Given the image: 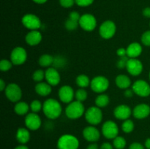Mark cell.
<instances>
[{
	"instance_id": "cell-40",
	"label": "cell",
	"mask_w": 150,
	"mask_h": 149,
	"mask_svg": "<svg viewBox=\"0 0 150 149\" xmlns=\"http://www.w3.org/2000/svg\"><path fill=\"white\" fill-rule=\"evenodd\" d=\"M76 4L80 7H87L92 4L94 0H75Z\"/></svg>"
},
{
	"instance_id": "cell-13",
	"label": "cell",
	"mask_w": 150,
	"mask_h": 149,
	"mask_svg": "<svg viewBox=\"0 0 150 149\" xmlns=\"http://www.w3.org/2000/svg\"><path fill=\"white\" fill-rule=\"evenodd\" d=\"M75 93L76 92L74 91L73 88L68 85L62 86L58 92L59 99L61 102L65 104H69L73 102V99L75 98Z\"/></svg>"
},
{
	"instance_id": "cell-2",
	"label": "cell",
	"mask_w": 150,
	"mask_h": 149,
	"mask_svg": "<svg viewBox=\"0 0 150 149\" xmlns=\"http://www.w3.org/2000/svg\"><path fill=\"white\" fill-rule=\"evenodd\" d=\"M85 108L82 102L73 101L69 103L65 108V115L70 119L80 118L85 113Z\"/></svg>"
},
{
	"instance_id": "cell-28",
	"label": "cell",
	"mask_w": 150,
	"mask_h": 149,
	"mask_svg": "<svg viewBox=\"0 0 150 149\" xmlns=\"http://www.w3.org/2000/svg\"><path fill=\"white\" fill-rule=\"evenodd\" d=\"M76 83L78 86L81 89H85L88 87L90 85L91 80H89V77L84 74H79L76 79Z\"/></svg>"
},
{
	"instance_id": "cell-47",
	"label": "cell",
	"mask_w": 150,
	"mask_h": 149,
	"mask_svg": "<svg viewBox=\"0 0 150 149\" xmlns=\"http://www.w3.org/2000/svg\"><path fill=\"white\" fill-rule=\"evenodd\" d=\"M86 149H99V146L97 143H92L86 147Z\"/></svg>"
},
{
	"instance_id": "cell-42",
	"label": "cell",
	"mask_w": 150,
	"mask_h": 149,
	"mask_svg": "<svg viewBox=\"0 0 150 149\" xmlns=\"http://www.w3.org/2000/svg\"><path fill=\"white\" fill-rule=\"evenodd\" d=\"M129 149H144V146L142 144H141L140 143H133L132 144H130Z\"/></svg>"
},
{
	"instance_id": "cell-52",
	"label": "cell",
	"mask_w": 150,
	"mask_h": 149,
	"mask_svg": "<svg viewBox=\"0 0 150 149\" xmlns=\"http://www.w3.org/2000/svg\"><path fill=\"white\" fill-rule=\"evenodd\" d=\"M149 80H150V71H149Z\"/></svg>"
},
{
	"instance_id": "cell-21",
	"label": "cell",
	"mask_w": 150,
	"mask_h": 149,
	"mask_svg": "<svg viewBox=\"0 0 150 149\" xmlns=\"http://www.w3.org/2000/svg\"><path fill=\"white\" fill-rule=\"evenodd\" d=\"M127 56L130 58H137L142 53V46L139 42H132L126 48Z\"/></svg>"
},
{
	"instance_id": "cell-4",
	"label": "cell",
	"mask_w": 150,
	"mask_h": 149,
	"mask_svg": "<svg viewBox=\"0 0 150 149\" xmlns=\"http://www.w3.org/2000/svg\"><path fill=\"white\" fill-rule=\"evenodd\" d=\"M86 122L92 126L100 124L103 120V112L100 108L97 106H92L88 108L84 113Z\"/></svg>"
},
{
	"instance_id": "cell-23",
	"label": "cell",
	"mask_w": 150,
	"mask_h": 149,
	"mask_svg": "<svg viewBox=\"0 0 150 149\" xmlns=\"http://www.w3.org/2000/svg\"><path fill=\"white\" fill-rule=\"evenodd\" d=\"M16 140L22 145L27 143L30 140V133L29 129L20 127L16 131Z\"/></svg>"
},
{
	"instance_id": "cell-48",
	"label": "cell",
	"mask_w": 150,
	"mask_h": 149,
	"mask_svg": "<svg viewBox=\"0 0 150 149\" xmlns=\"http://www.w3.org/2000/svg\"><path fill=\"white\" fill-rule=\"evenodd\" d=\"M6 87H7V86H6V83L4 82V80L3 79H1L0 80V91H3L5 90Z\"/></svg>"
},
{
	"instance_id": "cell-22",
	"label": "cell",
	"mask_w": 150,
	"mask_h": 149,
	"mask_svg": "<svg viewBox=\"0 0 150 149\" xmlns=\"http://www.w3.org/2000/svg\"><path fill=\"white\" fill-rule=\"evenodd\" d=\"M35 92L38 95L41 96H47L51 94V91H52V86L48 83L45 82H40L35 86Z\"/></svg>"
},
{
	"instance_id": "cell-27",
	"label": "cell",
	"mask_w": 150,
	"mask_h": 149,
	"mask_svg": "<svg viewBox=\"0 0 150 149\" xmlns=\"http://www.w3.org/2000/svg\"><path fill=\"white\" fill-rule=\"evenodd\" d=\"M110 102L109 96L105 93H100L95 99V105L100 108H105L108 106Z\"/></svg>"
},
{
	"instance_id": "cell-18",
	"label": "cell",
	"mask_w": 150,
	"mask_h": 149,
	"mask_svg": "<svg viewBox=\"0 0 150 149\" xmlns=\"http://www.w3.org/2000/svg\"><path fill=\"white\" fill-rule=\"evenodd\" d=\"M83 136L85 140L90 143H95L98 141L100 137L99 130L94 126H89L83 129Z\"/></svg>"
},
{
	"instance_id": "cell-16",
	"label": "cell",
	"mask_w": 150,
	"mask_h": 149,
	"mask_svg": "<svg viewBox=\"0 0 150 149\" xmlns=\"http://www.w3.org/2000/svg\"><path fill=\"white\" fill-rule=\"evenodd\" d=\"M45 79L51 86H56L60 83L61 77L57 69L55 67H48L45 71Z\"/></svg>"
},
{
	"instance_id": "cell-39",
	"label": "cell",
	"mask_w": 150,
	"mask_h": 149,
	"mask_svg": "<svg viewBox=\"0 0 150 149\" xmlns=\"http://www.w3.org/2000/svg\"><path fill=\"white\" fill-rule=\"evenodd\" d=\"M59 3L63 7L68 8L73 6L74 3H76L75 0H59Z\"/></svg>"
},
{
	"instance_id": "cell-1",
	"label": "cell",
	"mask_w": 150,
	"mask_h": 149,
	"mask_svg": "<svg viewBox=\"0 0 150 149\" xmlns=\"http://www.w3.org/2000/svg\"><path fill=\"white\" fill-rule=\"evenodd\" d=\"M42 112L49 119H57L62 112V107L59 101L51 98L46 99L42 104Z\"/></svg>"
},
{
	"instance_id": "cell-35",
	"label": "cell",
	"mask_w": 150,
	"mask_h": 149,
	"mask_svg": "<svg viewBox=\"0 0 150 149\" xmlns=\"http://www.w3.org/2000/svg\"><path fill=\"white\" fill-rule=\"evenodd\" d=\"M13 63L11 61L7 59H2L0 61V70L2 72H7L13 67Z\"/></svg>"
},
{
	"instance_id": "cell-20",
	"label": "cell",
	"mask_w": 150,
	"mask_h": 149,
	"mask_svg": "<svg viewBox=\"0 0 150 149\" xmlns=\"http://www.w3.org/2000/svg\"><path fill=\"white\" fill-rule=\"evenodd\" d=\"M42 39V34L38 30L30 31L25 37L26 42L30 46H36L39 45Z\"/></svg>"
},
{
	"instance_id": "cell-12",
	"label": "cell",
	"mask_w": 150,
	"mask_h": 149,
	"mask_svg": "<svg viewBox=\"0 0 150 149\" xmlns=\"http://www.w3.org/2000/svg\"><path fill=\"white\" fill-rule=\"evenodd\" d=\"M135 94L142 97H147L150 95V86L144 80H138L132 86Z\"/></svg>"
},
{
	"instance_id": "cell-15",
	"label": "cell",
	"mask_w": 150,
	"mask_h": 149,
	"mask_svg": "<svg viewBox=\"0 0 150 149\" xmlns=\"http://www.w3.org/2000/svg\"><path fill=\"white\" fill-rule=\"evenodd\" d=\"M42 121L38 114L35 112L28 113L25 117V125L26 128L32 131H36L41 127Z\"/></svg>"
},
{
	"instance_id": "cell-19",
	"label": "cell",
	"mask_w": 150,
	"mask_h": 149,
	"mask_svg": "<svg viewBox=\"0 0 150 149\" xmlns=\"http://www.w3.org/2000/svg\"><path fill=\"white\" fill-rule=\"evenodd\" d=\"M150 114V107L144 103L136 105L133 110V115L137 119L147 118Z\"/></svg>"
},
{
	"instance_id": "cell-49",
	"label": "cell",
	"mask_w": 150,
	"mask_h": 149,
	"mask_svg": "<svg viewBox=\"0 0 150 149\" xmlns=\"http://www.w3.org/2000/svg\"><path fill=\"white\" fill-rule=\"evenodd\" d=\"M144 145L145 148H146L147 149H150V138H147L145 140Z\"/></svg>"
},
{
	"instance_id": "cell-41",
	"label": "cell",
	"mask_w": 150,
	"mask_h": 149,
	"mask_svg": "<svg viewBox=\"0 0 150 149\" xmlns=\"http://www.w3.org/2000/svg\"><path fill=\"white\" fill-rule=\"evenodd\" d=\"M81 15H80V14H79L78 12L73 11L70 13V15H69V18L72 19V20H76V21L79 22V20H80L81 18Z\"/></svg>"
},
{
	"instance_id": "cell-51",
	"label": "cell",
	"mask_w": 150,
	"mask_h": 149,
	"mask_svg": "<svg viewBox=\"0 0 150 149\" xmlns=\"http://www.w3.org/2000/svg\"><path fill=\"white\" fill-rule=\"evenodd\" d=\"M33 1H35L37 4H44L45 2H46L47 0H32Z\"/></svg>"
},
{
	"instance_id": "cell-31",
	"label": "cell",
	"mask_w": 150,
	"mask_h": 149,
	"mask_svg": "<svg viewBox=\"0 0 150 149\" xmlns=\"http://www.w3.org/2000/svg\"><path fill=\"white\" fill-rule=\"evenodd\" d=\"M87 91L84 89H81V88L78 89L75 93V98L76 99V101H79L80 102H84L87 99Z\"/></svg>"
},
{
	"instance_id": "cell-3",
	"label": "cell",
	"mask_w": 150,
	"mask_h": 149,
	"mask_svg": "<svg viewBox=\"0 0 150 149\" xmlns=\"http://www.w3.org/2000/svg\"><path fill=\"white\" fill-rule=\"evenodd\" d=\"M79 147V139L72 134H63L57 141L58 149H78Z\"/></svg>"
},
{
	"instance_id": "cell-24",
	"label": "cell",
	"mask_w": 150,
	"mask_h": 149,
	"mask_svg": "<svg viewBox=\"0 0 150 149\" xmlns=\"http://www.w3.org/2000/svg\"><path fill=\"white\" fill-rule=\"evenodd\" d=\"M115 83L118 88L121 89H127L131 85L130 78L126 74H119L115 78Z\"/></svg>"
},
{
	"instance_id": "cell-50",
	"label": "cell",
	"mask_w": 150,
	"mask_h": 149,
	"mask_svg": "<svg viewBox=\"0 0 150 149\" xmlns=\"http://www.w3.org/2000/svg\"><path fill=\"white\" fill-rule=\"evenodd\" d=\"M14 149H29V148L27 146H26L25 145H18L17 147L15 148Z\"/></svg>"
},
{
	"instance_id": "cell-9",
	"label": "cell",
	"mask_w": 150,
	"mask_h": 149,
	"mask_svg": "<svg viewBox=\"0 0 150 149\" xmlns=\"http://www.w3.org/2000/svg\"><path fill=\"white\" fill-rule=\"evenodd\" d=\"M27 59V53L23 47H16L10 53V61L13 65H22Z\"/></svg>"
},
{
	"instance_id": "cell-14",
	"label": "cell",
	"mask_w": 150,
	"mask_h": 149,
	"mask_svg": "<svg viewBox=\"0 0 150 149\" xmlns=\"http://www.w3.org/2000/svg\"><path fill=\"white\" fill-rule=\"evenodd\" d=\"M126 70L127 72L133 76H139L143 71V64L138 58H130L127 62Z\"/></svg>"
},
{
	"instance_id": "cell-53",
	"label": "cell",
	"mask_w": 150,
	"mask_h": 149,
	"mask_svg": "<svg viewBox=\"0 0 150 149\" xmlns=\"http://www.w3.org/2000/svg\"><path fill=\"white\" fill-rule=\"evenodd\" d=\"M149 26H150V23H149Z\"/></svg>"
},
{
	"instance_id": "cell-29",
	"label": "cell",
	"mask_w": 150,
	"mask_h": 149,
	"mask_svg": "<svg viewBox=\"0 0 150 149\" xmlns=\"http://www.w3.org/2000/svg\"><path fill=\"white\" fill-rule=\"evenodd\" d=\"M127 145L125 139L121 136H117L113 140V146L116 149H124Z\"/></svg>"
},
{
	"instance_id": "cell-26",
	"label": "cell",
	"mask_w": 150,
	"mask_h": 149,
	"mask_svg": "<svg viewBox=\"0 0 150 149\" xmlns=\"http://www.w3.org/2000/svg\"><path fill=\"white\" fill-rule=\"evenodd\" d=\"M54 61V57L50 54H43L40 56L38 59L39 65L42 67H49L50 66L53 65Z\"/></svg>"
},
{
	"instance_id": "cell-45",
	"label": "cell",
	"mask_w": 150,
	"mask_h": 149,
	"mask_svg": "<svg viewBox=\"0 0 150 149\" xmlns=\"http://www.w3.org/2000/svg\"><path fill=\"white\" fill-rule=\"evenodd\" d=\"M100 149H114V146L109 143H103L101 145Z\"/></svg>"
},
{
	"instance_id": "cell-46",
	"label": "cell",
	"mask_w": 150,
	"mask_h": 149,
	"mask_svg": "<svg viewBox=\"0 0 150 149\" xmlns=\"http://www.w3.org/2000/svg\"><path fill=\"white\" fill-rule=\"evenodd\" d=\"M143 15L144 17L150 18V7H146L143 10Z\"/></svg>"
},
{
	"instance_id": "cell-33",
	"label": "cell",
	"mask_w": 150,
	"mask_h": 149,
	"mask_svg": "<svg viewBox=\"0 0 150 149\" xmlns=\"http://www.w3.org/2000/svg\"><path fill=\"white\" fill-rule=\"evenodd\" d=\"M44 78H45V72L42 70H36L34 72L33 74H32V79L34 81L37 82V83L42 82V80Z\"/></svg>"
},
{
	"instance_id": "cell-6",
	"label": "cell",
	"mask_w": 150,
	"mask_h": 149,
	"mask_svg": "<svg viewBox=\"0 0 150 149\" xmlns=\"http://www.w3.org/2000/svg\"><path fill=\"white\" fill-rule=\"evenodd\" d=\"M6 97L12 102H18L22 97V91L20 86L16 83H10L4 90Z\"/></svg>"
},
{
	"instance_id": "cell-11",
	"label": "cell",
	"mask_w": 150,
	"mask_h": 149,
	"mask_svg": "<svg viewBox=\"0 0 150 149\" xmlns=\"http://www.w3.org/2000/svg\"><path fill=\"white\" fill-rule=\"evenodd\" d=\"M79 26L86 32H92L96 28L97 20L92 14H83L79 20Z\"/></svg>"
},
{
	"instance_id": "cell-43",
	"label": "cell",
	"mask_w": 150,
	"mask_h": 149,
	"mask_svg": "<svg viewBox=\"0 0 150 149\" xmlns=\"http://www.w3.org/2000/svg\"><path fill=\"white\" fill-rule=\"evenodd\" d=\"M117 54L120 57L126 56H127V51H126L125 48H120L117 51Z\"/></svg>"
},
{
	"instance_id": "cell-7",
	"label": "cell",
	"mask_w": 150,
	"mask_h": 149,
	"mask_svg": "<svg viewBox=\"0 0 150 149\" xmlns=\"http://www.w3.org/2000/svg\"><path fill=\"white\" fill-rule=\"evenodd\" d=\"M117 32V26L112 20H105L103 22L99 29V33L101 37L105 39L112 38Z\"/></svg>"
},
{
	"instance_id": "cell-17",
	"label": "cell",
	"mask_w": 150,
	"mask_h": 149,
	"mask_svg": "<svg viewBox=\"0 0 150 149\" xmlns=\"http://www.w3.org/2000/svg\"><path fill=\"white\" fill-rule=\"evenodd\" d=\"M131 114H133V110L128 105H118L114 110V117L117 119L122 121L129 119Z\"/></svg>"
},
{
	"instance_id": "cell-44",
	"label": "cell",
	"mask_w": 150,
	"mask_h": 149,
	"mask_svg": "<svg viewBox=\"0 0 150 149\" xmlns=\"http://www.w3.org/2000/svg\"><path fill=\"white\" fill-rule=\"evenodd\" d=\"M134 94V91H133V89H125V91L124 95L125 97L127 98H131L132 96H133Z\"/></svg>"
},
{
	"instance_id": "cell-8",
	"label": "cell",
	"mask_w": 150,
	"mask_h": 149,
	"mask_svg": "<svg viewBox=\"0 0 150 149\" xmlns=\"http://www.w3.org/2000/svg\"><path fill=\"white\" fill-rule=\"evenodd\" d=\"M102 134L108 140H114L118 136L119 127L114 121L108 120L103 123L102 126Z\"/></svg>"
},
{
	"instance_id": "cell-10",
	"label": "cell",
	"mask_w": 150,
	"mask_h": 149,
	"mask_svg": "<svg viewBox=\"0 0 150 149\" xmlns=\"http://www.w3.org/2000/svg\"><path fill=\"white\" fill-rule=\"evenodd\" d=\"M22 24L30 31L38 30L41 27V20L34 14H26L21 19Z\"/></svg>"
},
{
	"instance_id": "cell-25",
	"label": "cell",
	"mask_w": 150,
	"mask_h": 149,
	"mask_svg": "<svg viewBox=\"0 0 150 149\" xmlns=\"http://www.w3.org/2000/svg\"><path fill=\"white\" fill-rule=\"evenodd\" d=\"M29 108L30 106L26 102H18L15 105L14 111L17 115H25L28 114Z\"/></svg>"
},
{
	"instance_id": "cell-5",
	"label": "cell",
	"mask_w": 150,
	"mask_h": 149,
	"mask_svg": "<svg viewBox=\"0 0 150 149\" xmlns=\"http://www.w3.org/2000/svg\"><path fill=\"white\" fill-rule=\"evenodd\" d=\"M90 87L95 93H103L109 87V80L104 76H96L91 80Z\"/></svg>"
},
{
	"instance_id": "cell-30",
	"label": "cell",
	"mask_w": 150,
	"mask_h": 149,
	"mask_svg": "<svg viewBox=\"0 0 150 149\" xmlns=\"http://www.w3.org/2000/svg\"><path fill=\"white\" fill-rule=\"evenodd\" d=\"M135 127V124L133 121L130 119H127L124 121L122 124V129L125 133H131L133 131Z\"/></svg>"
},
{
	"instance_id": "cell-38",
	"label": "cell",
	"mask_w": 150,
	"mask_h": 149,
	"mask_svg": "<svg viewBox=\"0 0 150 149\" xmlns=\"http://www.w3.org/2000/svg\"><path fill=\"white\" fill-rule=\"evenodd\" d=\"M129 59V57H127V56L124 57H120V59L117 61V66L119 69H122L124 67H126L127 65V62Z\"/></svg>"
},
{
	"instance_id": "cell-37",
	"label": "cell",
	"mask_w": 150,
	"mask_h": 149,
	"mask_svg": "<svg viewBox=\"0 0 150 149\" xmlns=\"http://www.w3.org/2000/svg\"><path fill=\"white\" fill-rule=\"evenodd\" d=\"M142 42L145 46L150 47V30L144 32L142 36Z\"/></svg>"
},
{
	"instance_id": "cell-36",
	"label": "cell",
	"mask_w": 150,
	"mask_h": 149,
	"mask_svg": "<svg viewBox=\"0 0 150 149\" xmlns=\"http://www.w3.org/2000/svg\"><path fill=\"white\" fill-rule=\"evenodd\" d=\"M66 64V60L65 58H63L62 56H59L54 57V61L53 65L55 66V67H57V68H61V67H64V64Z\"/></svg>"
},
{
	"instance_id": "cell-32",
	"label": "cell",
	"mask_w": 150,
	"mask_h": 149,
	"mask_svg": "<svg viewBox=\"0 0 150 149\" xmlns=\"http://www.w3.org/2000/svg\"><path fill=\"white\" fill-rule=\"evenodd\" d=\"M79 26V22L76 21V20H73L72 19L68 18L64 23V27L66 28V29L69 31H74L76 30L78 28V26Z\"/></svg>"
},
{
	"instance_id": "cell-34",
	"label": "cell",
	"mask_w": 150,
	"mask_h": 149,
	"mask_svg": "<svg viewBox=\"0 0 150 149\" xmlns=\"http://www.w3.org/2000/svg\"><path fill=\"white\" fill-rule=\"evenodd\" d=\"M30 109L32 112L38 113L41 110H42V104L41 103L40 101L38 100V99H35V100H33L31 102Z\"/></svg>"
}]
</instances>
